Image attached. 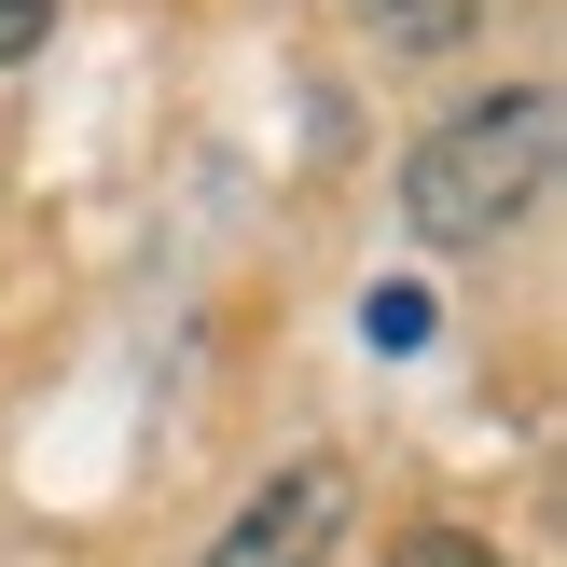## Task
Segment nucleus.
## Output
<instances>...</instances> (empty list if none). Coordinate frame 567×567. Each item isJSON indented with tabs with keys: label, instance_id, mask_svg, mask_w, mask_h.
Listing matches in <instances>:
<instances>
[{
	"label": "nucleus",
	"instance_id": "obj_1",
	"mask_svg": "<svg viewBox=\"0 0 567 567\" xmlns=\"http://www.w3.org/2000/svg\"><path fill=\"white\" fill-rule=\"evenodd\" d=\"M540 181H554V83H513V97H471L443 138H415L402 221L430 249H485L540 208Z\"/></svg>",
	"mask_w": 567,
	"mask_h": 567
},
{
	"label": "nucleus",
	"instance_id": "obj_2",
	"mask_svg": "<svg viewBox=\"0 0 567 567\" xmlns=\"http://www.w3.org/2000/svg\"><path fill=\"white\" fill-rule=\"evenodd\" d=\"M332 526H347V471H332V457H291V471L208 540V567H319Z\"/></svg>",
	"mask_w": 567,
	"mask_h": 567
},
{
	"label": "nucleus",
	"instance_id": "obj_3",
	"mask_svg": "<svg viewBox=\"0 0 567 567\" xmlns=\"http://www.w3.org/2000/svg\"><path fill=\"white\" fill-rule=\"evenodd\" d=\"M388 567H498V554L457 540V526H415V540H388Z\"/></svg>",
	"mask_w": 567,
	"mask_h": 567
},
{
	"label": "nucleus",
	"instance_id": "obj_4",
	"mask_svg": "<svg viewBox=\"0 0 567 567\" xmlns=\"http://www.w3.org/2000/svg\"><path fill=\"white\" fill-rule=\"evenodd\" d=\"M388 14V42H443V28H457V0H374Z\"/></svg>",
	"mask_w": 567,
	"mask_h": 567
},
{
	"label": "nucleus",
	"instance_id": "obj_5",
	"mask_svg": "<svg viewBox=\"0 0 567 567\" xmlns=\"http://www.w3.org/2000/svg\"><path fill=\"white\" fill-rule=\"evenodd\" d=\"M42 28H55V0H0V70H14V55L42 42Z\"/></svg>",
	"mask_w": 567,
	"mask_h": 567
}]
</instances>
